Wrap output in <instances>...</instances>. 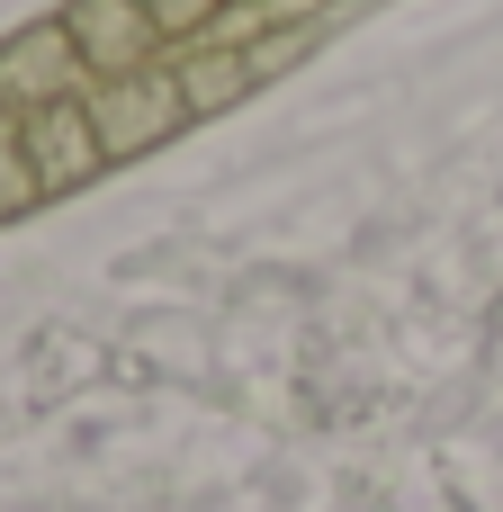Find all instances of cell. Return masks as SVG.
Masks as SVG:
<instances>
[{
    "mask_svg": "<svg viewBox=\"0 0 503 512\" xmlns=\"http://www.w3.org/2000/svg\"><path fill=\"white\" fill-rule=\"evenodd\" d=\"M144 9H153L162 45H198V36L216 27V9H225V0H144Z\"/></svg>",
    "mask_w": 503,
    "mask_h": 512,
    "instance_id": "6",
    "label": "cell"
},
{
    "mask_svg": "<svg viewBox=\"0 0 503 512\" xmlns=\"http://www.w3.org/2000/svg\"><path fill=\"white\" fill-rule=\"evenodd\" d=\"M0 117H9V99H0Z\"/></svg>",
    "mask_w": 503,
    "mask_h": 512,
    "instance_id": "8",
    "label": "cell"
},
{
    "mask_svg": "<svg viewBox=\"0 0 503 512\" xmlns=\"http://www.w3.org/2000/svg\"><path fill=\"white\" fill-rule=\"evenodd\" d=\"M27 207H45V189H36V162H27L18 108H9V117H0V225H9V216H27Z\"/></svg>",
    "mask_w": 503,
    "mask_h": 512,
    "instance_id": "5",
    "label": "cell"
},
{
    "mask_svg": "<svg viewBox=\"0 0 503 512\" xmlns=\"http://www.w3.org/2000/svg\"><path fill=\"white\" fill-rule=\"evenodd\" d=\"M63 27H72V45H81V63H90L99 81L144 72V63H162V54H171L144 0H72V9H63Z\"/></svg>",
    "mask_w": 503,
    "mask_h": 512,
    "instance_id": "4",
    "label": "cell"
},
{
    "mask_svg": "<svg viewBox=\"0 0 503 512\" xmlns=\"http://www.w3.org/2000/svg\"><path fill=\"white\" fill-rule=\"evenodd\" d=\"M90 126H99L108 162H135V153L171 144L180 126H198V117H189V90H180L171 54H162V63H144V72H117V81H99V90H90Z\"/></svg>",
    "mask_w": 503,
    "mask_h": 512,
    "instance_id": "1",
    "label": "cell"
},
{
    "mask_svg": "<svg viewBox=\"0 0 503 512\" xmlns=\"http://www.w3.org/2000/svg\"><path fill=\"white\" fill-rule=\"evenodd\" d=\"M252 9H261V18H270V27H297V18H315V9H324V0H252Z\"/></svg>",
    "mask_w": 503,
    "mask_h": 512,
    "instance_id": "7",
    "label": "cell"
},
{
    "mask_svg": "<svg viewBox=\"0 0 503 512\" xmlns=\"http://www.w3.org/2000/svg\"><path fill=\"white\" fill-rule=\"evenodd\" d=\"M90 90H99V72L81 63V45H72L63 18H36V27H18L0 45V99L18 117L27 108H54V99H90Z\"/></svg>",
    "mask_w": 503,
    "mask_h": 512,
    "instance_id": "2",
    "label": "cell"
},
{
    "mask_svg": "<svg viewBox=\"0 0 503 512\" xmlns=\"http://www.w3.org/2000/svg\"><path fill=\"white\" fill-rule=\"evenodd\" d=\"M18 135H27V162H36V189H45V198H72V189H90V180L108 171V144H99V126H90V99L27 108Z\"/></svg>",
    "mask_w": 503,
    "mask_h": 512,
    "instance_id": "3",
    "label": "cell"
}]
</instances>
